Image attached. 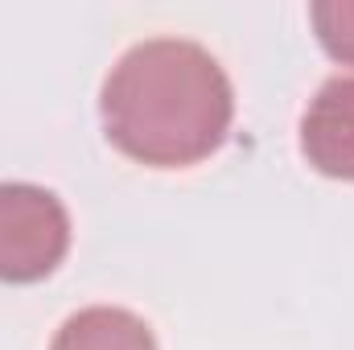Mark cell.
<instances>
[{
	"label": "cell",
	"instance_id": "obj_1",
	"mask_svg": "<svg viewBox=\"0 0 354 350\" xmlns=\"http://www.w3.org/2000/svg\"><path fill=\"white\" fill-rule=\"evenodd\" d=\"M99 116L124 157L153 169H185L231 136L235 91L218 58L198 42L149 37L103 79Z\"/></svg>",
	"mask_w": 354,
	"mask_h": 350
},
{
	"label": "cell",
	"instance_id": "obj_2",
	"mask_svg": "<svg viewBox=\"0 0 354 350\" xmlns=\"http://www.w3.org/2000/svg\"><path fill=\"white\" fill-rule=\"evenodd\" d=\"M71 252V214L46 185L0 181V284H37Z\"/></svg>",
	"mask_w": 354,
	"mask_h": 350
},
{
	"label": "cell",
	"instance_id": "obj_3",
	"mask_svg": "<svg viewBox=\"0 0 354 350\" xmlns=\"http://www.w3.org/2000/svg\"><path fill=\"white\" fill-rule=\"evenodd\" d=\"M301 153L326 177L354 181V75H338L317 91L301 120Z\"/></svg>",
	"mask_w": 354,
	"mask_h": 350
},
{
	"label": "cell",
	"instance_id": "obj_4",
	"mask_svg": "<svg viewBox=\"0 0 354 350\" xmlns=\"http://www.w3.org/2000/svg\"><path fill=\"white\" fill-rule=\"evenodd\" d=\"M50 350H157V338L136 313L120 305H91L62 322Z\"/></svg>",
	"mask_w": 354,
	"mask_h": 350
},
{
	"label": "cell",
	"instance_id": "obj_5",
	"mask_svg": "<svg viewBox=\"0 0 354 350\" xmlns=\"http://www.w3.org/2000/svg\"><path fill=\"white\" fill-rule=\"evenodd\" d=\"M309 21L322 50L334 62L354 66V0H317L309 4Z\"/></svg>",
	"mask_w": 354,
	"mask_h": 350
}]
</instances>
